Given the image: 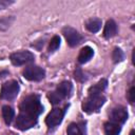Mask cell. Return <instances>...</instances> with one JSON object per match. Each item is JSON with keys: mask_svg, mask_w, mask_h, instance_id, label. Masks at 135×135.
Instances as JSON below:
<instances>
[{"mask_svg": "<svg viewBox=\"0 0 135 135\" xmlns=\"http://www.w3.org/2000/svg\"><path fill=\"white\" fill-rule=\"evenodd\" d=\"M43 107L40 102V98L38 95H28L20 103V113H24L31 116L38 117L40 113H42Z\"/></svg>", "mask_w": 135, "mask_h": 135, "instance_id": "cell-1", "label": "cell"}, {"mask_svg": "<svg viewBox=\"0 0 135 135\" xmlns=\"http://www.w3.org/2000/svg\"><path fill=\"white\" fill-rule=\"evenodd\" d=\"M71 92H72V83L70 81H62L60 84H58V86L54 92H51L47 95V97L53 104H57L62 99L69 97L71 95Z\"/></svg>", "mask_w": 135, "mask_h": 135, "instance_id": "cell-2", "label": "cell"}, {"mask_svg": "<svg viewBox=\"0 0 135 135\" xmlns=\"http://www.w3.org/2000/svg\"><path fill=\"white\" fill-rule=\"evenodd\" d=\"M105 102V98L102 95H95V96H90L85 98L82 102V110L85 113H95L100 110V108L103 105Z\"/></svg>", "mask_w": 135, "mask_h": 135, "instance_id": "cell-3", "label": "cell"}, {"mask_svg": "<svg viewBox=\"0 0 135 135\" xmlns=\"http://www.w3.org/2000/svg\"><path fill=\"white\" fill-rule=\"evenodd\" d=\"M19 92V84L15 80H11L5 82L1 88L0 98L4 100H12L14 99Z\"/></svg>", "mask_w": 135, "mask_h": 135, "instance_id": "cell-4", "label": "cell"}, {"mask_svg": "<svg viewBox=\"0 0 135 135\" xmlns=\"http://www.w3.org/2000/svg\"><path fill=\"white\" fill-rule=\"evenodd\" d=\"M37 120H38V117L31 116V115H27L24 113H20L16 119L15 126L17 129H19L21 131H25V130H28V129L33 128L34 126H36Z\"/></svg>", "mask_w": 135, "mask_h": 135, "instance_id": "cell-5", "label": "cell"}, {"mask_svg": "<svg viewBox=\"0 0 135 135\" xmlns=\"http://www.w3.org/2000/svg\"><path fill=\"white\" fill-rule=\"evenodd\" d=\"M9 59L14 65H23L25 63L33 62L35 57L30 51H20L11 54Z\"/></svg>", "mask_w": 135, "mask_h": 135, "instance_id": "cell-6", "label": "cell"}, {"mask_svg": "<svg viewBox=\"0 0 135 135\" xmlns=\"http://www.w3.org/2000/svg\"><path fill=\"white\" fill-rule=\"evenodd\" d=\"M23 76L30 81H40L44 78L45 72L42 68L37 65H31L23 70Z\"/></svg>", "mask_w": 135, "mask_h": 135, "instance_id": "cell-7", "label": "cell"}, {"mask_svg": "<svg viewBox=\"0 0 135 135\" xmlns=\"http://www.w3.org/2000/svg\"><path fill=\"white\" fill-rule=\"evenodd\" d=\"M62 34L64 38L68 41V44L70 46H76L82 41V36L73 27L71 26H65L62 28Z\"/></svg>", "mask_w": 135, "mask_h": 135, "instance_id": "cell-8", "label": "cell"}, {"mask_svg": "<svg viewBox=\"0 0 135 135\" xmlns=\"http://www.w3.org/2000/svg\"><path fill=\"white\" fill-rule=\"evenodd\" d=\"M66 108L68 107L65 105L63 109H54L45 118V123L47 124V127L54 128V127L58 126L63 119V116L65 114Z\"/></svg>", "mask_w": 135, "mask_h": 135, "instance_id": "cell-9", "label": "cell"}, {"mask_svg": "<svg viewBox=\"0 0 135 135\" xmlns=\"http://www.w3.org/2000/svg\"><path fill=\"white\" fill-rule=\"evenodd\" d=\"M110 119L111 121L118 123V124L123 123L128 119V112L123 107H116L111 111Z\"/></svg>", "mask_w": 135, "mask_h": 135, "instance_id": "cell-10", "label": "cell"}, {"mask_svg": "<svg viewBox=\"0 0 135 135\" xmlns=\"http://www.w3.org/2000/svg\"><path fill=\"white\" fill-rule=\"evenodd\" d=\"M107 85H108L107 79H100L97 83H95L94 85H92V86L89 89V95H90V96L101 95V93L105 90Z\"/></svg>", "mask_w": 135, "mask_h": 135, "instance_id": "cell-11", "label": "cell"}, {"mask_svg": "<svg viewBox=\"0 0 135 135\" xmlns=\"http://www.w3.org/2000/svg\"><path fill=\"white\" fill-rule=\"evenodd\" d=\"M117 34V24L114 20H108L105 25H104V30H103V36L104 38L109 39L114 37Z\"/></svg>", "mask_w": 135, "mask_h": 135, "instance_id": "cell-12", "label": "cell"}, {"mask_svg": "<svg viewBox=\"0 0 135 135\" xmlns=\"http://www.w3.org/2000/svg\"><path fill=\"white\" fill-rule=\"evenodd\" d=\"M94 55V51L91 46H84L80 50V53L78 55V62L79 63H85L88 62Z\"/></svg>", "mask_w": 135, "mask_h": 135, "instance_id": "cell-13", "label": "cell"}, {"mask_svg": "<svg viewBox=\"0 0 135 135\" xmlns=\"http://www.w3.org/2000/svg\"><path fill=\"white\" fill-rule=\"evenodd\" d=\"M101 19L99 18H91L86 20L85 22V27L89 32L91 33H97L101 28Z\"/></svg>", "mask_w": 135, "mask_h": 135, "instance_id": "cell-14", "label": "cell"}, {"mask_svg": "<svg viewBox=\"0 0 135 135\" xmlns=\"http://www.w3.org/2000/svg\"><path fill=\"white\" fill-rule=\"evenodd\" d=\"M120 126L113 121H108L104 123V133L105 135H119L120 133Z\"/></svg>", "mask_w": 135, "mask_h": 135, "instance_id": "cell-15", "label": "cell"}, {"mask_svg": "<svg viewBox=\"0 0 135 135\" xmlns=\"http://www.w3.org/2000/svg\"><path fill=\"white\" fill-rule=\"evenodd\" d=\"M2 116H3V119H4L5 123L9 124L13 121L14 116H15V112H14L13 108L9 107V105H3L2 107Z\"/></svg>", "mask_w": 135, "mask_h": 135, "instance_id": "cell-16", "label": "cell"}, {"mask_svg": "<svg viewBox=\"0 0 135 135\" xmlns=\"http://www.w3.org/2000/svg\"><path fill=\"white\" fill-rule=\"evenodd\" d=\"M15 18L13 16H5V17H2L0 18V31H5L7 30L11 24L14 22Z\"/></svg>", "mask_w": 135, "mask_h": 135, "instance_id": "cell-17", "label": "cell"}, {"mask_svg": "<svg viewBox=\"0 0 135 135\" xmlns=\"http://www.w3.org/2000/svg\"><path fill=\"white\" fill-rule=\"evenodd\" d=\"M112 58H113L114 62L117 63V62H120V61L123 60V58H124V54H123V52H122L120 49L116 47V49H114V51H113Z\"/></svg>", "mask_w": 135, "mask_h": 135, "instance_id": "cell-18", "label": "cell"}, {"mask_svg": "<svg viewBox=\"0 0 135 135\" xmlns=\"http://www.w3.org/2000/svg\"><path fill=\"white\" fill-rule=\"evenodd\" d=\"M68 135H83L80 128L76 123H71L68 127Z\"/></svg>", "mask_w": 135, "mask_h": 135, "instance_id": "cell-19", "label": "cell"}, {"mask_svg": "<svg viewBox=\"0 0 135 135\" xmlns=\"http://www.w3.org/2000/svg\"><path fill=\"white\" fill-rule=\"evenodd\" d=\"M59 46H60V38H59V36H54L50 41L49 50L50 51H56Z\"/></svg>", "mask_w": 135, "mask_h": 135, "instance_id": "cell-20", "label": "cell"}, {"mask_svg": "<svg viewBox=\"0 0 135 135\" xmlns=\"http://www.w3.org/2000/svg\"><path fill=\"white\" fill-rule=\"evenodd\" d=\"M75 79L78 80V81H84L85 80L84 77H83V74H82V72L79 68H77L76 71H75Z\"/></svg>", "mask_w": 135, "mask_h": 135, "instance_id": "cell-21", "label": "cell"}, {"mask_svg": "<svg viewBox=\"0 0 135 135\" xmlns=\"http://www.w3.org/2000/svg\"><path fill=\"white\" fill-rule=\"evenodd\" d=\"M134 92H135L134 86H132V88L129 90V92H128V99H129V101H130L131 103L134 102V94H135Z\"/></svg>", "mask_w": 135, "mask_h": 135, "instance_id": "cell-22", "label": "cell"}, {"mask_svg": "<svg viewBox=\"0 0 135 135\" xmlns=\"http://www.w3.org/2000/svg\"><path fill=\"white\" fill-rule=\"evenodd\" d=\"M13 1H7V0H0V11L6 8L8 5H11Z\"/></svg>", "mask_w": 135, "mask_h": 135, "instance_id": "cell-23", "label": "cell"}, {"mask_svg": "<svg viewBox=\"0 0 135 135\" xmlns=\"http://www.w3.org/2000/svg\"><path fill=\"white\" fill-rule=\"evenodd\" d=\"M3 75H7V72H6V71H4V72H2V73H0V78H2V77H4Z\"/></svg>", "mask_w": 135, "mask_h": 135, "instance_id": "cell-24", "label": "cell"}, {"mask_svg": "<svg viewBox=\"0 0 135 135\" xmlns=\"http://www.w3.org/2000/svg\"><path fill=\"white\" fill-rule=\"evenodd\" d=\"M130 135H134V130H132V131H131V133H130Z\"/></svg>", "mask_w": 135, "mask_h": 135, "instance_id": "cell-25", "label": "cell"}]
</instances>
